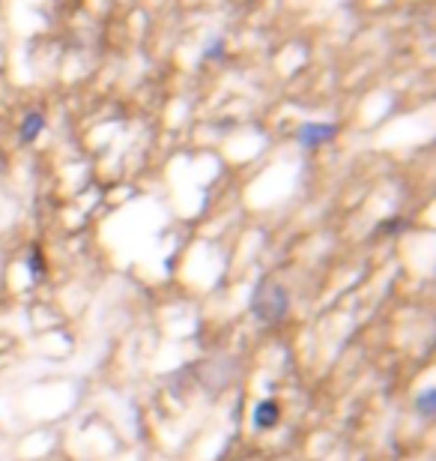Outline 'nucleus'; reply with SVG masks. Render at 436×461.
<instances>
[{
	"label": "nucleus",
	"instance_id": "nucleus-1",
	"mask_svg": "<svg viewBox=\"0 0 436 461\" xmlns=\"http://www.w3.org/2000/svg\"><path fill=\"white\" fill-rule=\"evenodd\" d=\"M287 312H290V293H287V288L272 279H263L251 293V314L263 323H275L287 318Z\"/></svg>",
	"mask_w": 436,
	"mask_h": 461
},
{
	"label": "nucleus",
	"instance_id": "nucleus-2",
	"mask_svg": "<svg viewBox=\"0 0 436 461\" xmlns=\"http://www.w3.org/2000/svg\"><path fill=\"white\" fill-rule=\"evenodd\" d=\"M338 135V123H314V120H308L302 123L299 129H296V144L305 147V150H314V147H320V144H329Z\"/></svg>",
	"mask_w": 436,
	"mask_h": 461
},
{
	"label": "nucleus",
	"instance_id": "nucleus-3",
	"mask_svg": "<svg viewBox=\"0 0 436 461\" xmlns=\"http://www.w3.org/2000/svg\"><path fill=\"white\" fill-rule=\"evenodd\" d=\"M254 428H260V432H269V428L278 425L281 419V407L272 402V398H263V402H257V407H254Z\"/></svg>",
	"mask_w": 436,
	"mask_h": 461
},
{
	"label": "nucleus",
	"instance_id": "nucleus-4",
	"mask_svg": "<svg viewBox=\"0 0 436 461\" xmlns=\"http://www.w3.org/2000/svg\"><path fill=\"white\" fill-rule=\"evenodd\" d=\"M42 129H45V117H42V111H27L24 114V120H21L18 126V138L21 144H30V141H36Z\"/></svg>",
	"mask_w": 436,
	"mask_h": 461
},
{
	"label": "nucleus",
	"instance_id": "nucleus-5",
	"mask_svg": "<svg viewBox=\"0 0 436 461\" xmlns=\"http://www.w3.org/2000/svg\"><path fill=\"white\" fill-rule=\"evenodd\" d=\"M200 57L204 60H221L225 57V36H209L206 45L200 48Z\"/></svg>",
	"mask_w": 436,
	"mask_h": 461
},
{
	"label": "nucleus",
	"instance_id": "nucleus-6",
	"mask_svg": "<svg viewBox=\"0 0 436 461\" xmlns=\"http://www.w3.org/2000/svg\"><path fill=\"white\" fill-rule=\"evenodd\" d=\"M433 407H436V393L433 390H424L421 395H416V414L430 419L433 416Z\"/></svg>",
	"mask_w": 436,
	"mask_h": 461
},
{
	"label": "nucleus",
	"instance_id": "nucleus-7",
	"mask_svg": "<svg viewBox=\"0 0 436 461\" xmlns=\"http://www.w3.org/2000/svg\"><path fill=\"white\" fill-rule=\"evenodd\" d=\"M27 272L30 279H42V272H45V261H42V251L36 246L27 251Z\"/></svg>",
	"mask_w": 436,
	"mask_h": 461
}]
</instances>
